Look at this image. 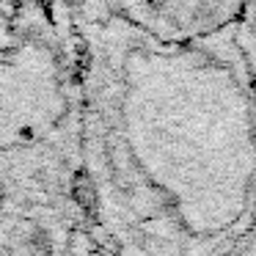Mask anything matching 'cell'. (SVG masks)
Returning <instances> with one entry per match:
<instances>
[{"label":"cell","mask_w":256,"mask_h":256,"mask_svg":"<svg viewBox=\"0 0 256 256\" xmlns=\"http://www.w3.org/2000/svg\"><path fill=\"white\" fill-rule=\"evenodd\" d=\"M96 198L132 256H223L256 215V91L237 25L162 42L108 22L94 64Z\"/></svg>","instance_id":"obj_1"},{"label":"cell","mask_w":256,"mask_h":256,"mask_svg":"<svg viewBox=\"0 0 256 256\" xmlns=\"http://www.w3.org/2000/svg\"><path fill=\"white\" fill-rule=\"evenodd\" d=\"M122 22L162 42H193L237 25L245 0H110Z\"/></svg>","instance_id":"obj_2"},{"label":"cell","mask_w":256,"mask_h":256,"mask_svg":"<svg viewBox=\"0 0 256 256\" xmlns=\"http://www.w3.org/2000/svg\"><path fill=\"white\" fill-rule=\"evenodd\" d=\"M237 36L245 50V58H248L250 80H254V91H256V0H245V8L237 20Z\"/></svg>","instance_id":"obj_3"},{"label":"cell","mask_w":256,"mask_h":256,"mask_svg":"<svg viewBox=\"0 0 256 256\" xmlns=\"http://www.w3.org/2000/svg\"><path fill=\"white\" fill-rule=\"evenodd\" d=\"M223 256H256V220L250 223V228Z\"/></svg>","instance_id":"obj_4"}]
</instances>
